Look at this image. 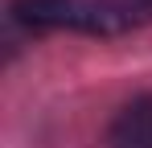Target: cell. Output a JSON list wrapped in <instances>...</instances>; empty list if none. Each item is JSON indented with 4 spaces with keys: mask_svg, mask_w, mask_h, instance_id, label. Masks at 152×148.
Segmentation results:
<instances>
[{
    "mask_svg": "<svg viewBox=\"0 0 152 148\" xmlns=\"http://www.w3.org/2000/svg\"><path fill=\"white\" fill-rule=\"evenodd\" d=\"M12 17L29 29H74L115 37L152 17V0H12Z\"/></svg>",
    "mask_w": 152,
    "mask_h": 148,
    "instance_id": "obj_1",
    "label": "cell"
},
{
    "mask_svg": "<svg viewBox=\"0 0 152 148\" xmlns=\"http://www.w3.org/2000/svg\"><path fill=\"white\" fill-rule=\"evenodd\" d=\"M111 148H152V95L132 99L107 132Z\"/></svg>",
    "mask_w": 152,
    "mask_h": 148,
    "instance_id": "obj_2",
    "label": "cell"
}]
</instances>
